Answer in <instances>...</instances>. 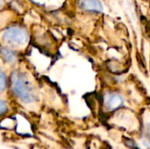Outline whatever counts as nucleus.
<instances>
[{
  "label": "nucleus",
  "instance_id": "4",
  "mask_svg": "<svg viewBox=\"0 0 150 149\" xmlns=\"http://www.w3.org/2000/svg\"><path fill=\"white\" fill-rule=\"evenodd\" d=\"M78 4L86 11L102 12L104 11V5L100 0H78Z\"/></svg>",
  "mask_w": 150,
  "mask_h": 149
},
{
  "label": "nucleus",
  "instance_id": "8",
  "mask_svg": "<svg viewBox=\"0 0 150 149\" xmlns=\"http://www.w3.org/2000/svg\"><path fill=\"white\" fill-rule=\"evenodd\" d=\"M144 141L148 142L147 147H148V145L150 146V123L147 125V127H146V133H145V141Z\"/></svg>",
  "mask_w": 150,
  "mask_h": 149
},
{
  "label": "nucleus",
  "instance_id": "1",
  "mask_svg": "<svg viewBox=\"0 0 150 149\" xmlns=\"http://www.w3.org/2000/svg\"><path fill=\"white\" fill-rule=\"evenodd\" d=\"M10 88L12 95L24 105H33L38 100V92L27 73L13 70L10 76Z\"/></svg>",
  "mask_w": 150,
  "mask_h": 149
},
{
  "label": "nucleus",
  "instance_id": "7",
  "mask_svg": "<svg viewBox=\"0 0 150 149\" xmlns=\"http://www.w3.org/2000/svg\"><path fill=\"white\" fill-rule=\"evenodd\" d=\"M8 111V105L7 103L4 100V99H1L0 100V114L1 116H4Z\"/></svg>",
  "mask_w": 150,
  "mask_h": 149
},
{
  "label": "nucleus",
  "instance_id": "6",
  "mask_svg": "<svg viewBox=\"0 0 150 149\" xmlns=\"http://www.w3.org/2000/svg\"><path fill=\"white\" fill-rule=\"evenodd\" d=\"M7 83H8L7 76L5 75V73H4V70H1V72H0V91L2 93L7 88Z\"/></svg>",
  "mask_w": 150,
  "mask_h": 149
},
{
  "label": "nucleus",
  "instance_id": "2",
  "mask_svg": "<svg viewBox=\"0 0 150 149\" xmlns=\"http://www.w3.org/2000/svg\"><path fill=\"white\" fill-rule=\"evenodd\" d=\"M2 39L10 47H21L28 42L29 34L25 28L18 25H11L3 32Z\"/></svg>",
  "mask_w": 150,
  "mask_h": 149
},
{
  "label": "nucleus",
  "instance_id": "3",
  "mask_svg": "<svg viewBox=\"0 0 150 149\" xmlns=\"http://www.w3.org/2000/svg\"><path fill=\"white\" fill-rule=\"evenodd\" d=\"M125 100L122 95L116 91L107 92L105 95L104 105L109 112H113L124 105Z\"/></svg>",
  "mask_w": 150,
  "mask_h": 149
},
{
  "label": "nucleus",
  "instance_id": "5",
  "mask_svg": "<svg viewBox=\"0 0 150 149\" xmlns=\"http://www.w3.org/2000/svg\"><path fill=\"white\" fill-rule=\"evenodd\" d=\"M1 56H2V59L4 61V62L10 63V64L16 62L18 59L17 53L13 49L10 48L9 47H4V46L1 47Z\"/></svg>",
  "mask_w": 150,
  "mask_h": 149
}]
</instances>
